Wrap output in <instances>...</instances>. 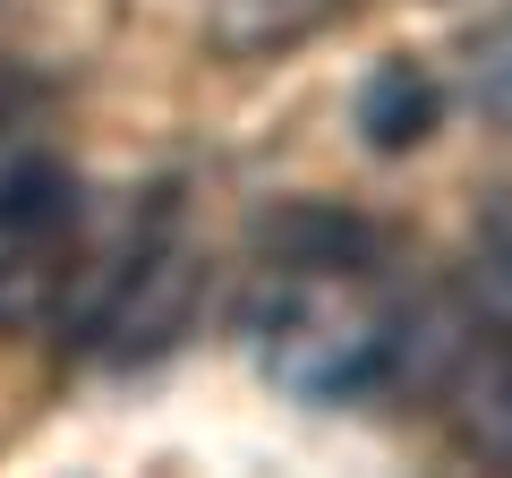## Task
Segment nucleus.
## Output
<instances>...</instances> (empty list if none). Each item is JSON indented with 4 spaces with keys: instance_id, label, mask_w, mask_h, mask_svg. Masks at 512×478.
Here are the masks:
<instances>
[{
    "instance_id": "obj_1",
    "label": "nucleus",
    "mask_w": 512,
    "mask_h": 478,
    "mask_svg": "<svg viewBox=\"0 0 512 478\" xmlns=\"http://www.w3.org/2000/svg\"><path fill=\"white\" fill-rule=\"evenodd\" d=\"M248 342L282 393L299 402H376L419 359V316L376 265L359 257V231L333 214H291L274 265L248 299Z\"/></svg>"
},
{
    "instance_id": "obj_2",
    "label": "nucleus",
    "mask_w": 512,
    "mask_h": 478,
    "mask_svg": "<svg viewBox=\"0 0 512 478\" xmlns=\"http://www.w3.org/2000/svg\"><path fill=\"white\" fill-rule=\"evenodd\" d=\"M77 257V180L43 146L0 163V325L35 316Z\"/></svg>"
},
{
    "instance_id": "obj_3",
    "label": "nucleus",
    "mask_w": 512,
    "mask_h": 478,
    "mask_svg": "<svg viewBox=\"0 0 512 478\" xmlns=\"http://www.w3.org/2000/svg\"><path fill=\"white\" fill-rule=\"evenodd\" d=\"M427 120H436V94H427V77L410 69V60H393V69L367 77V94H359V129H367V146L402 154V146H419V137H427Z\"/></svg>"
},
{
    "instance_id": "obj_4",
    "label": "nucleus",
    "mask_w": 512,
    "mask_h": 478,
    "mask_svg": "<svg viewBox=\"0 0 512 478\" xmlns=\"http://www.w3.org/2000/svg\"><path fill=\"white\" fill-rule=\"evenodd\" d=\"M333 0H205V35L222 52H274V43L308 35Z\"/></svg>"
},
{
    "instance_id": "obj_5",
    "label": "nucleus",
    "mask_w": 512,
    "mask_h": 478,
    "mask_svg": "<svg viewBox=\"0 0 512 478\" xmlns=\"http://www.w3.org/2000/svg\"><path fill=\"white\" fill-rule=\"evenodd\" d=\"M470 94H478L487 120H504V129H512V18L478 35V52H470Z\"/></svg>"
},
{
    "instance_id": "obj_6",
    "label": "nucleus",
    "mask_w": 512,
    "mask_h": 478,
    "mask_svg": "<svg viewBox=\"0 0 512 478\" xmlns=\"http://www.w3.org/2000/svg\"><path fill=\"white\" fill-rule=\"evenodd\" d=\"M478 299H487L495 325H512V222H495L487 248H478Z\"/></svg>"
},
{
    "instance_id": "obj_7",
    "label": "nucleus",
    "mask_w": 512,
    "mask_h": 478,
    "mask_svg": "<svg viewBox=\"0 0 512 478\" xmlns=\"http://www.w3.org/2000/svg\"><path fill=\"white\" fill-rule=\"evenodd\" d=\"M478 436H487V453L512 461V350L487 368V385H478Z\"/></svg>"
}]
</instances>
